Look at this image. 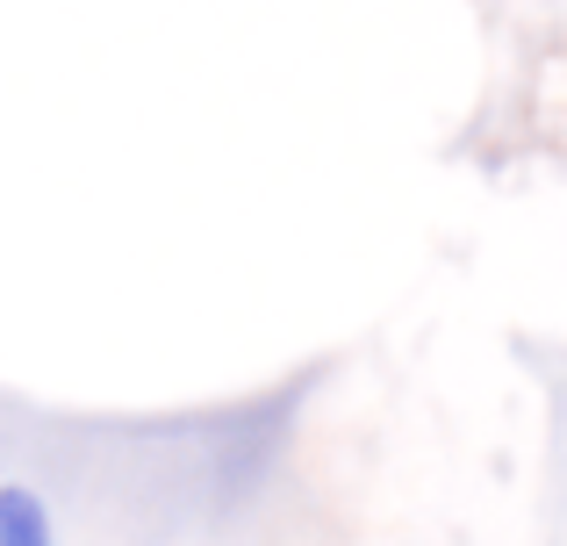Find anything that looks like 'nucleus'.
<instances>
[{"instance_id": "obj_1", "label": "nucleus", "mask_w": 567, "mask_h": 546, "mask_svg": "<svg viewBox=\"0 0 567 546\" xmlns=\"http://www.w3.org/2000/svg\"><path fill=\"white\" fill-rule=\"evenodd\" d=\"M0 546H58L51 504H43L37 490H22V482H8V490H0Z\"/></svg>"}]
</instances>
